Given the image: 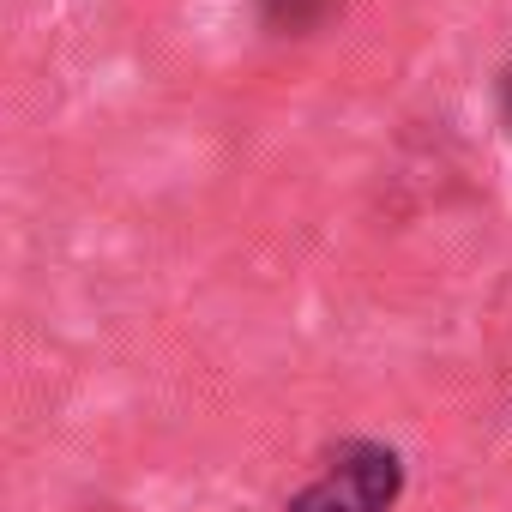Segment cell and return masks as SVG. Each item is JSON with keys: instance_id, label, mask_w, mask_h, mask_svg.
<instances>
[{"instance_id": "2", "label": "cell", "mask_w": 512, "mask_h": 512, "mask_svg": "<svg viewBox=\"0 0 512 512\" xmlns=\"http://www.w3.org/2000/svg\"><path fill=\"white\" fill-rule=\"evenodd\" d=\"M344 13V0H260V19L272 37H314Z\"/></svg>"}, {"instance_id": "1", "label": "cell", "mask_w": 512, "mask_h": 512, "mask_svg": "<svg viewBox=\"0 0 512 512\" xmlns=\"http://www.w3.org/2000/svg\"><path fill=\"white\" fill-rule=\"evenodd\" d=\"M404 494V458L386 440H344L284 500V512H392Z\"/></svg>"}, {"instance_id": "3", "label": "cell", "mask_w": 512, "mask_h": 512, "mask_svg": "<svg viewBox=\"0 0 512 512\" xmlns=\"http://www.w3.org/2000/svg\"><path fill=\"white\" fill-rule=\"evenodd\" d=\"M500 109H506V121H512V67H506V85H500Z\"/></svg>"}]
</instances>
